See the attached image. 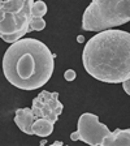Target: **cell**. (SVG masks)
<instances>
[{
    "instance_id": "8fae6325",
    "label": "cell",
    "mask_w": 130,
    "mask_h": 146,
    "mask_svg": "<svg viewBox=\"0 0 130 146\" xmlns=\"http://www.w3.org/2000/svg\"><path fill=\"white\" fill-rule=\"evenodd\" d=\"M64 77H65L67 81H73V80L76 78V72L73 69H68L67 72H65V74H64Z\"/></svg>"
},
{
    "instance_id": "ba28073f",
    "label": "cell",
    "mask_w": 130,
    "mask_h": 146,
    "mask_svg": "<svg viewBox=\"0 0 130 146\" xmlns=\"http://www.w3.org/2000/svg\"><path fill=\"white\" fill-rule=\"evenodd\" d=\"M47 13V5L44 1L38 0L34 1L33 12H31V22H30V31H39L46 27V21L43 16Z\"/></svg>"
},
{
    "instance_id": "6da1fadb",
    "label": "cell",
    "mask_w": 130,
    "mask_h": 146,
    "mask_svg": "<svg viewBox=\"0 0 130 146\" xmlns=\"http://www.w3.org/2000/svg\"><path fill=\"white\" fill-rule=\"evenodd\" d=\"M82 63L86 72L98 81L122 84L130 78V33L102 30L86 43Z\"/></svg>"
},
{
    "instance_id": "7c38bea8",
    "label": "cell",
    "mask_w": 130,
    "mask_h": 146,
    "mask_svg": "<svg viewBox=\"0 0 130 146\" xmlns=\"http://www.w3.org/2000/svg\"><path fill=\"white\" fill-rule=\"evenodd\" d=\"M122 88H124L125 93H126L127 95H130V78L125 80V81L122 82Z\"/></svg>"
},
{
    "instance_id": "8992f818",
    "label": "cell",
    "mask_w": 130,
    "mask_h": 146,
    "mask_svg": "<svg viewBox=\"0 0 130 146\" xmlns=\"http://www.w3.org/2000/svg\"><path fill=\"white\" fill-rule=\"evenodd\" d=\"M63 103L59 100V93L43 90L33 99V113L35 119H48L52 123L57 121L60 113L63 112Z\"/></svg>"
},
{
    "instance_id": "30bf717a",
    "label": "cell",
    "mask_w": 130,
    "mask_h": 146,
    "mask_svg": "<svg viewBox=\"0 0 130 146\" xmlns=\"http://www.w3.org/2000/svg\"><path fill=\"white\" fill-rule=\"evenodd\" d=\"M53 132V123L48 119H35L33 124V133L39 137H48Z\"/></svg>"
},
{
    "instance_id": "9c48e42d",
    "label": "cell",
    "mask_w": 130,
    "mask_h": 146,
    "mask_svg": "<svg viewBox=\"0 0 130 146\" xmlns=\"http://www.w3.org/2000/svg\"><path fill=\"white\" fill-rule=\"evenodd\" d=\"M103 145L106 146H130V129H116L107 137Z\"/></svg>"
},
{
    "instance_id": "277c9868",
    "label": "cell",
    "mask_w": 130,
    "mask_h": 146,
    "mask_svg": "<svg viewBox=\"0 0 130 146\" xmlns=\"http://www.w3.org/2000/svg\"><path fill=\"white\" fill-rule=\"evenodd\" d=\"M34 0H0V38L7 43L30 31Z\"/></svg>"
},
{
    "instance_id": "3957f363",
    "label": "cell",
    "mask_w": 130,
    "mask_h": 146,
    "mask_svg": "<svg viewBox=\"0 0 130 146\" xmlns=\"http://www.w3.org/2000/svg\"><path fill=\"white\" fill-rule=\"evenodd\" d=\"M130 21V0H92L82 16V29L102 31Z\"/></svg>"
},
{
    "instance_id": "52a82bcc",
    "label": "cell",
    "mask_w": 130,
    "mask_h": 146,
    "mask_svg": "<svg viewBox=\"0 0 130 146\" xmlns=\"http://www.w3.org/2000/svg\"><path fill=\"white\" fill-rule=\"evenodd\" d=\"M35 121V116L33 113V110L29 107H24V108H18L16 111L15 115V123L18 127V129H21L25 134H30L33 136V124Z\"/></svg>"
},
{
    "instance_id": "7a4b0ae2",
    "label": "cell",
    "mask_w": 130,
    "mask_h": 146,
    "mask_svg": "<svg viewBox=\"0 0 130 146\" xmlns=\"http://www.w3.org/2000/svg\"><path fill=\"white\" fill-rule=\"evenodd\" d=\"M55 59L43 42L24 38L11 43L3 58V72L11 85L21 90H36L49 81Z\"/></svg>"
},
{
    "instance_id": "5b68a950",
    "label": "cell",
    "mask_w": 130,
    "mask_h": 146,
    "mask_svg": "<svg viewBox=\"0 0 130 146\" xmlns=\"http://www.w3.org/2000/svg\"><path fill=\"white\" fill-rule=\"evenodd\" d=\"M78 129L70 134L72 141H82L92 146L103 145L107 137L112 132L106 124L99 121V117L94 113L85 112L78 119Z\"/></svg>"
}]
</instances>
